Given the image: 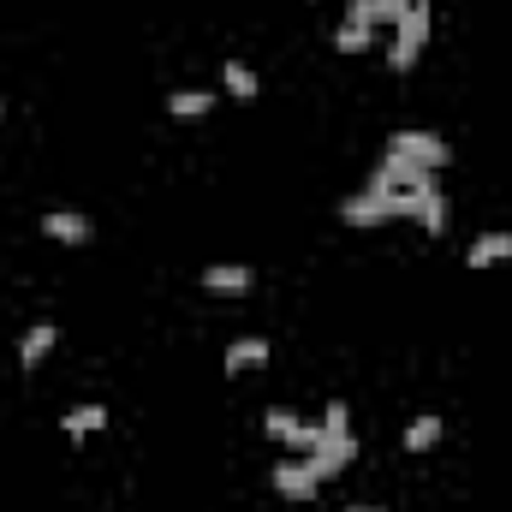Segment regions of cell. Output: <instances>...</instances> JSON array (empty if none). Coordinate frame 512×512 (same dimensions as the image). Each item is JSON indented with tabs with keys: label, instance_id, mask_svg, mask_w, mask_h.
<instances>
[{
	"label": "cell",
	"instance_id": "cell-6",
	"mask_svg": "<svg viewBox=\"0 0 512 512\" xmlns=\"http://www.w3.org/2000/svg\"><path fill=\"white\" fill-rule=\"evenodd\" d=\"M203 286L221 292V298H245V292L256 286V274L245 268V262H209V268H203Z\"/></svg>",
	"mask_w": 512,
	"mask_h": 512
},
{
	"label": "cell",
	"instance_id": "cell-10",
	"mask_svg": "<svg viewBox=\"0 0 512 512\" xmlns=\"http://www.w3.org/2000/svg\"><path fill=\"white\" fill-rule=\"evenodd\" d=\"M262 364H268V340H262V334L233 340V346H227V358H221V370H227V376H245V370H262Z\"/></svg>",
	"mask_w": 512,
	"mask_h": 512
},
{
	"label": "cell",
	"instance_id": "cell-14",
	"mask_svg": "<svg viewBox=\"0 0 512 512\" xmlns=\"http://www.w3.org/2000/svg\"><path fill=\"white\" fill-rule=\"evenodd\" d=\"M60 423H66V435H72V441H84V435H96V429L108 423V405H96V399H84V405H72V411H66Z\"/></svg>",
	"mask_w": 512,
	"mask_h": 512
},
{
	"label": "cell",
	"instance_id": "cell-9",
	"mask_svg": "<svg viewBox=\"0 0 512 512\" xmlns=\"http://www.w3.org/2000/svg\"><path fill=\"white\" fill-rule=\"evenodd\" d=\"M441 441H447V423H441L435 411H423V417L405 423V441H399V447H405V453H435Z\"/></svg>",
	"mask_w": 512,
	"mask_h": 512
},
{
	"label": "cell",
	"instance_id": "cell-4",
	"mask_svg": "<svg viewBox=\"0 0 512 512\" xmlns=\"http://www.w3.org/2000/svg\"><path fill=\"white\" fill-rule=\"evenodd\" d=\"M42 233H48L54 245H84L96 227H90V215H84V209H48V215H42Z\"/></svg>",
	"mask_w": 512,
	"mask_h": 512
},
{
	"label": "cell",
	"instance_id": "cell-5",
	"mask_svg": "<svg viewBox=\"0 0 512 512\" xmlns=\"http://www.w3.org/2000/svg\"><path fill=\"white\" fill-rule=\"evenodd\" d=\"M322 483H316V471L304 465V459H280L274 465V495H286V501H310Z\"/></svg>",
	"mask_w": 512,
	"mask_h": 512
},
{
	"label": "cell",
	"instance_id": "cell-12",
	"mask_svg": "<svg viewBox=\"0 0 512 512\" xmlns=\"http://www.w3.org/2000/svg\"><path fill=\"white\" fill-rule=\"evenodd\" d=\"M54 340H60V328H54V322H36V328L18 340V364H24V370H36V364L54 352Z\"/></svg>",
	"mask_w": 512,
	"mask_h": 512
},
{
	"label": "cell",
	"instance_id": "cell-3",
	"mask_svg": "<svg viewBox=\"0 0 512 512\" xmlns=\"http://www.w3.org/2000/svg\"><path fill=\"white\" fill-rule=\"evenodd\" d=\"M262 429H268L280 447H292L298 459H304L310 447H322V423H304V417H298V411H286V405H274V411L262 417Z\"/></svg>",
	"mask_w": 512,
	"mask_h": 512
},
{
	"label": "cell",
	"instance_id": "cell-8",
	"mask_svg": "<svg viewBox=\"0 0 512 512\" xmlns=\"http://www.w3.org/2000/svg\"><path fill=\"white\" fill-rule=\"evenodd\" d=\"M411 221H417L429 239H441V233H447V197H441V185H435V179L417 191V215H411Z\"/></svg>",
	"mask_w": 512,
	"mask_h": 512
},
{
	"label": "cell",
	"instance_id": "cell-13",
	"mask_svg": "<svg viewBox=\"0 0 512 512\" xmlns=\"http://www.w3.org/2000/svg\"><path fill=\"white\" fill-rule=\"evenodd\" d=\"M465 262H471V268H501V262H512V233H483Z\"/></svg>",
	"mask_w": 512,
	"mask_h": 512
},
{
	"label": "cell",
	"instance_id": "cell-7",
	"mask_svg": "<svg viewBox=\"0 0 512 512\" xmlns=\"http://www.w3.org/2000/svg\"><path fill=\"white\" fill-rule=\"evenodd\" d=\"M340 221L346 227H382V221H393V209H387V197H376V191H358V197L340 203Z\"/></svg>",
	"mask_w": 512,
	"mask_h": 512
},
{
	"label": "cell",
	"instance_id": "cell-16",
	"mask_svg": "<svg viewBox=\"0 0 512 512\" xmlns=\"http://www.w3.org/2000/svg\"><path fill=\"white\" fill-rule=\"evenodd\" d=\"M334 48H340V54H370V48H376V30H370V24H352V18H346V24L334 30Z\"/></svg>",
	"mask_w": 512,
	"mask_h": 512
},
{
	"label": "cell",
	"instance_id": "cell-18",
	"mask_svg": "<svg viewBox=\"0 0 512 512\" xmlns=\"http://www.w3.org/2000/svg\"><path fill=\"white\" fill-rule=\"evenodd\" d=\"M346 18H352V24H370V30L382 24V18H376V0H352V12H346Z\"/></svg>",
	"mask_w": 512,
	"mask_h": 512
},
{
	"label": "cell",
	"instance_id": "cell-11",
	"mask_svg": "<svg viewBox=\"0 0 512 512\" xmlns=\"http://www.w3.org/2000/svg\"><path fill=\"white\" fill-rule=\"evenodd\" d=\"M167 114H173L179 126L209 120V114H215V96H209V90H173V96H167Z\"/></svg>",
	"mask_w": 512,
	"mask_h": 512
},
{
	"label": "cell",
	"instance_id": "cell-20",
	"mask_svg": "<svg viewBox=\"0 0 512 512\" xmlns=\"http://www.w3.org/2000/svg\"><path fill=\"white\" fill-rule=\"evenodd\" d=\"M0 114H6V108H0Z\"/></svg>",
	"mask_w": 512,
	"mask_h": 512
},
{
	"label": "cell",
	"instance_id": "cell-2",
	"mask_svg": "<svg viewBox=\"0 0 512 512\" xmlns=\"http://www.w3.org/2000/svg\"><path fill=\"white\" fill-rule=\"evenodd\" d=\"M387 155H405V161H417V167H429V173H441V167L453 161L447 137H435V131H393V137H387Z\"/></svg>",
	"mask_w": 512,
	"mask_h": 512
},
{
	"label": "cell",
	"instance_id": "cell-15",
	"mask_svg": "<svg viewBox=\"0 0 512 512\" xmlns=\"http://www.w3.org/2000/svg\"><path fill=\"white\" fill-rule=\"evenodd\" d=\"M221 84H227V96H233V102H256V90H262L245 60H227V66H221Z\"/></svg>",
	"mask_w": 512,
	"mask_h": 512
},
{
	"label": "cell",
	"instance_id": "cell-1",
	"mask_svg": "<svg viewBox=\"0 0 512 512\" xmlns=\"http://www.w3.org/2000/svg\"><path fill=\"white\" fill-rule=\"evenodd\" d=\"M423 48H429V0H411V12L393 24V42H387V66H393V72H411Z\"/></svg>",
	"mask_w": 512,
	"mask_h": 512
},
{
	"label": "cell",
	"instance_id": "cell-17",
	"mask_svg": "<svg viewBox=\"0 0 512 512\" xmlns=\"http://www.w3.org/2000/svg\"><path fill=\"white\" fill-rule=\"evenodd\" d=\"M405 12H411V0H376V18H382V24H399Z\"/></svg>",
	"mask_w": 512,
	"mask_h": 512
},
{
	"label": "cell",
	"instance_id": "cell-19",
	"mask_svg": "<svg viewBox=\"0 0 512 512\" xmlns=\"http://www.w3.org/2000/svg\"><path fill=\"white\" fill-rule=\"evenodd\" d=\"M346 512H387V507H346Z\"/></svg>",
	"mask_w": 512,
	"mask_h": 512
}]
</instances>
